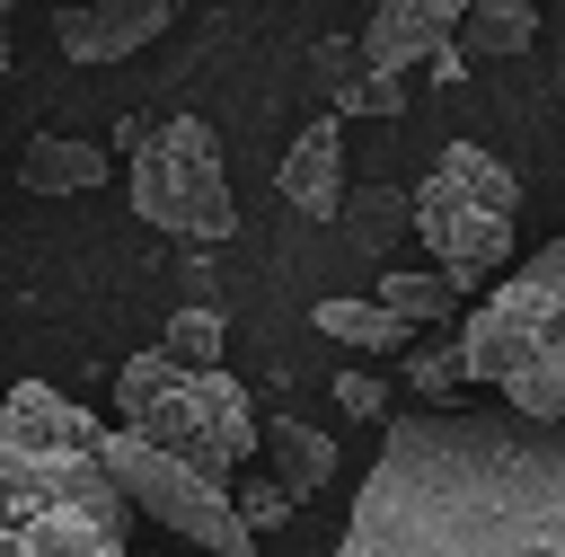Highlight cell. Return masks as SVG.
<instances>
[{"mask_svg":"<svg viewBox=\"0 0 565 557\" xmlns=\"http://www.w3.org/2000/svg\"><path fill=\"white\" fill-rule=\"evenodd\" d=\"M344 557H565V416L424 398L388 416Z\"/></svg>","mask_w":565,"mask_h":557,"instance_id":"1","label":"cell"},{"mask_svg":"<svg viewBox=\"0 0 565 557\" xmlns=\"http://www.w3.org/2000/svg\"><path fill=\"white\" fill-rule=\"evenodd\" d=\"M132 530L97 451L0 424V557H115Z\"/></svg>","mask_w":565,"mask_h":557,"instance_id":"2","label":"cell"},{"mask_svg":"<svg viewBox=\"0 0 565 557\" xmlns=\"http://www.w3.org/2000/svg\"><path fill=\"white\" fill-rule=\"evenodd\" d=\"M459 354H468L477 389H494L530 416H565V239L530 248L459 318Z\"/></svg>","mask_w":565,"mask_h":557,"instance_id":"3","label":"cell"},{"mask_svg":"<svg viewBox=\"0 0 565 557\" xmlns=\"http://www.w3.org/2000/svg\"><path fill=\"white\" fill-rule=\"evenodd\" d=\"M115 424H132L141 442H159V451H177V460H194V469H212V477H230V469L256 451V407H247V389H238L221 362H185V354H168V345L132 354V362L115 371Z\"/></svg>","mask_w":565,"mask_h":557,"instance_id":"4","label":"cell"},{"mask_svg":"<svg viewBox=\"0 0 565 557\" xmlns=\"http://www.w3.org/2000/svg\"><path fill=\"white\" fill-rule=\"evenodd\" d=\"M406 221L424 230L433 265L468 292V283H486V274L512 256V230H521V177H512L486 141H450V150L424 168V186L406 195Z\"/></svg>","mask_w":565,"mask_h":557,"instance_id":"5","label":"cell"},{"mask_svg":"<svg viewBox=\"0 0 565 557\" xmlns=\"http://www.w3.org/2000/svg\"><path fill=\"white\" fill-rule=\"evenodd\" d=\"M124 195H132V212H141L150 230H168V239L221 248V239L238 230V203H230V177H221V141H212V124H194V115H168V124H150V133L132 141Z\"/></svg>","mask_w":565,"mask_h":557,"instance_id":"6","label":"cell"},{"mask_svg":"<svg viewBox=\"0 0 565 557\" xmlns=\"http://www.w3.org/2000/svg\"><path fill=\"white\" fill-rule=\"evenodd\" d=\"M97 460H106V477L124 486V504L150 513L159 530H177L185 548H221V557H247V548H256V530H247L238 504H230V477H212V469L141 442L132 424H106V433H97Z\"/></svg>","mask_w":565,"mask_h":557,"instance_id":"7","label":"cell"},{"mask_svg":"<svg viewBox=\"0 0 565 557\" xmlns=\"http://www.w3.org/2000/svg\"><path fill=\"white\" fill-rule=\"evenodd\" d=\"M168 18H177V0H88V9L53 18V44H62V62H124L150 35H168Z\"/></svg>","mask_w":565,"mask_h":557,"instance_id":"8","label":"cell"},{"mask_svg":"<svg viewBox=\"0 0 565 557\" xmlns=\"http://www.w3.org/2000/svg\"><path fill=\"white\" fill-rule=\"evenodd\" d=\"M459 9H468V0H380L371 27H362V62H371V71H415V62H433V53L450 44Z\"/></svg>","mask_w":565,"mask_h":557,"instance_id":"9","label":"cell"},{"mask_svg":"<svg viewBox=\"0 0 565 557\" xmlns=\"http://www.w3.org/2000/svg\"><path fill=\"white\" fill-rule=\"evenodd\" d=\"M282 203L291 212H309V221H335V203H344V124L335 115H318L291 150H282Z\"/></svg>","mask_w":565,"mask_h":557,"instance_id":"10","label":"cell"},{"mask_svg":"<svg viewBox=\"0 0 565 557\" xmlns=\"http://www.w3.org/2000/svg\"><path fill=\"white\" fill-rule=\"evenodd\" d=\"M18 186H35V195H88V186H106V150L71 141V133H35L18 150Z\"/></svg>","mask_w":565,"mask_h":557,"instance_id":"11","label":"cell"},{"mask_svg":"<svg viewBox=\"0 0 565 557\" xmlns=\"http://www.w3.org/2000/svg\"><path fill=\"white\" fill-rule=\"evenodd\" d=\"M256 442H265L274 477L291 486V504H309V495L335 477V442H327L318 424H300V416H274V424H256Z\"/></svg>","mask_w":565,"mask_h":557,"instance_id":"12","label":"cell"},{"mask_svg":"<svg viewBox=\"0 0 565 557\" xmlns=\"http://www.w3.org/2000/svg\"><path fill=\"white\" fill-rule=\"evenodd\" d=\"M309 327H318V336H335V345H353V354H397V345L415 336V327H406L380 292H371V301L335 292V301H318V309H309Z\"/></svg>","mask_w":565,"mask_h":557,"instance_id":"13","label":"cell"},{"mask_svg":"<svg viewBox=\"0 0 565 557\" xmlns=\"http://www.w3.org/2000/svg\"><path fill=\"white\" fill-rule=\"evenodd\" d=\"M450 35H459L468 62H494V53H521V44L539 35V9H530V0H468Z\"/></svg>","mask_w":565,"mask_h":557,"instance_id":"14","label":"cell"},{"mask_svg":"<svg viewBox=\"0 0 565 557\" xmlns=\"http://www.w3.org/2000/svg\"><path fill=\"white\" fill-rule=\"evenodd\" d=\"M380 301L406 318V327H441V318H459V283L433 265V274H380Z\"/></svg>","mask_w":565,"mask_h":557,"instance_id":"15","label":"cell"},{"mask_svg":"<svg viewBox=\"0 0 565 557\" xmlns=\"http://www.w3.org/2000/svg\"><path fill=\"white\" fill-rule=\"evenodd\" d=\"M335 221L353 230V248H388V239H397V221H406V195H397V186H362V195H344V203H335Z\"/></svg>","mask_w":565,"mask_h":557,"instance_id":"16","label":"cell"},{"mask_svg":"<svg viewBox=\"0 0 565 557\" xmlns=\"http://www.w3.org/2000/svg\"><path fill=\"white\" fill-rule=\"evenodd\" d=\"M406 389H424V398H459V389H468V354H459V336H450V345H415V354H406Z\"/></svg>","mask_w":565,"mask_h":557,"instance_id":"17","label":"cell"},{"mask_svg":"<svg viewBox=\"0 0 565 557\" xmlns=\"http://www.w3.org/2000/svg\"><path fill=\"white\" fill-rule=\"evenodd\" d=\"M335 106H353V115H406V71H353L344 88H335Z\"/></svg>","mask_w":565,"mask_h":557,"instance_id":"18","label":"cell"},{"mask_svg":"<svg viewBox=\"0 0 565 557\" xmlns=\"http://www.w3.org/2000/svg\"><path fill=\"white\" fill-rule=\"evenodd\" d=\"M168 354H185V362H221V309H203V301H185L177 318H168V336H159Z\"/></svg>","mask_w":565,"mask_h":557,"instance_id":"19","label":"cell"},{"mask_svg":"<svg viewBox=\"0 0 565 557\" xmlns=\"http://www.w3.org/2000/svg\"><path fill=\"white\" fill-rule=\"evenodd\" d=\"M230 504H238V522H247V530H274V522L291 513V486H282V477L265 469V477H256V486H238Z\"/></svg>","mask_w":565,"mask_h":557,"instance_id":"20","label":"cell"},{"mask_svg":"<svg viewBox=\"0 0 565 557\" xmlns=\"http://www.w3.org/2000/svg\"><path fill=\"white\" fill-rule=\"evenodd\" d=\"M335 407H344V416H388V380H371V371H335Z\"/></svg>","mask_w":565,"mask_h":557,"instance_id":"21","label":"cell"},{"mask_svg":"<svg viewBox=\"0 0 565 557\" xmlns=\"http://www.w3.org/2000/svg\"><path fill=\"white\" fill-rule=\"evenodd\" d=\"M353 71H362V44H318V80L327 88H344Z\"/></svg>","mask_w":565,"mask_h":557,"instance_id":"22","label":"cell"},{"mask_svg":"<svg viewBox=\"0 0 565 557\" xmlns=\"http://www.w3.org/2000/svg\"><path fill=\"white\" fill-rule=\"evenodd\" d=\"M9 9H18V0H0V27H9Z\"/></svg>","mask_w":565,"mask_h":557,"instance_id":"23","label":"cell"}]
</instances>
